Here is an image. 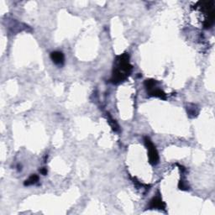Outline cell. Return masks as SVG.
Listing matches in <instances>:
<instances>
[{
  "label": "cell",
  "instance_id": "1",
  "mask_svg": "<svg viewBox=\"0 0 215 215\" xmlns=\"http://www.w3.org/2000/svg\"><path fill=\"white\" fill-rule=\"evenodd\" d=\"M129 56L128 53H124L116 58V67L113 71L111 82L118 84L125 80L131 73L133 67L129 63Z\"/></svg>",
  "mask_w": 215,
  "mask_h": 215
},
{
  "label": "cell",
  "instance_id": "2",
  "mask_svg": "<svg viewBox=\"0 0 215 215\" xmlns=\"http://www.w3.org/2000/svg\"><path fill=\"white\" fill-rule=\"evenodd\" d=\"M145 146H146L147 150H148V156H149V161L151 165H156L159 161V155L158 152L155 149L152 141L151 140V139L149 137L145 136Z\"/></svg>",
  "mask_w": 215,
  "mask_h": 215
},
{
  "label": "cell",
  "instance_id": "3",
  "mask_svg": "<svg viewBox=\"0 0 215 215\" xmlns=\"http://www.w3.org/2000/svg\"><path fill=\"white\" fill-rule=\"evenodd\" d=\"M166 203L159 196L153 197L150 203L151 209H165Z\"/></svg>",
  "mask_w": 215,
  "mask_h": 215
},
{
  "label": "cell",
  "instance_id": "4",
  "mask_svg": "<svg viewBox=\"0 0 215 215\" xmlns=\"http://www.w3.org/2000/svg\"><path fill=\"white\" fill-rule=\"evenodd\" d=\"M50 58L56 65L61 66L64 64L65 56L64 54L61 51H53L50 53Z\"/></svg>",
  "mask_w": 215,
  "mask_h": 215
},
{
  "label": "cell",
  "instance_id": "5",
  "mask_svg": "<svg viewBox=\"0 0 215 215\" xmlns=\"http://www.w3.org/2000/svg\"><path fill=\"white\" fill-rule=\"evenodd\" d=\"M150 95L151 96H154V97H158L161 98V99H166V93L161 89H152L150 92Z\"/></svg>",
  "mask_w": 215,
  "mask_h": 215
},
{
  "label": "cell",
  "instance_id": "6",
  "mask_svg": "<svg viewBox=\"0 0 215 215\" xmlns=\"http://www.w3.org/2000/svg\"><path fill=\"white\" fill-rule=\"evenodd\" d=\"M38 181H39V176H37V175H36V174H34V175H32V176H29L28 179L25 180L24 185H25V186H30V185H34V184H36V183H37Z\"/></svg>",
  "mask_w": 215,
  "mask_h": 215
},
{
  "label": "cell",
  "instance_id": "7",
  "mask_svg": "<svg viewBox=\"0 0 215 215\" xmlns=\"http://www.w3.org/2000/svg\"><path fill=\"white\" fill-rule=\"evenodd\" d=\"M156 84V81L154 79H147L145 81V86L148 90H152L154 89L155 86Z\"/></svg>",
  "mask_w": 215,
  "mask_h": 215
},
{
  "label": "cell",
  "instance_id": "8",
  "mask_svg": "<svg viewBox=\"0 0 215 215\" xmlns=\"http://www.w3.org/2000/svg\"><path fill=\"white\" fill-rule=\"evenodd\" d=\"M108 122H109V124H110V125H111L112 129H113V130H114V131H118V125H117V123L115 122V120H114L113 118L109 116V115H108Z\"/></svg>",
  "mask_w": 215,
  "mask_h": 215
},
{
  "label": "cell",
  "instance_id": "9",
  "mask_svg": "<svg viewBox=\"0 0 215 215\" xmlns=\"http://www.w3.org/2000/svg\"><path fill=\"white\" fill-rule=\"evenodd\" d=\"M178 187H179V189H181V190H187V189H188V186L185 184V182H184L183 180H181L179 182V183H178Z\"/></svg>",
  "mask_w": 215,
  "mask_h": 215
},
{
  "label": "cell",
  "instance_id": "10",
  "mask_svg": "<svg viewBox=\"0 0 215 215\" xmlns=\"http://www.w3.org/2000/svg\"><path fill=\"white\" fill-rule=\"evenodd\" d=\"M39 172H40L42 175H44V176H45V175H46L47 174L46 168H45V167H44V168H41L40 170H39Z\"/></svg>",
  "mask_w": 215,
  "mask_h": 215
}]
</instances>
